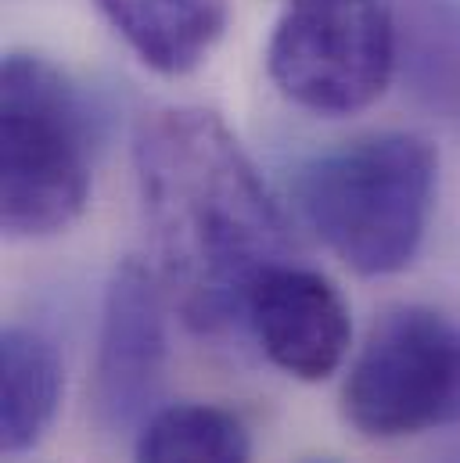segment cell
Returning <instances> with one entry per match:
<instances>
[{"instance_id": "3", "label": "cell", "mask_w": 460, "mask_h": 463, "mask_svg": "<svg viewBox=\"0 0 460 463\" xmlns=\"http://www.w3.org/2000/svg\"><path fill=\"white\" fill-rule=\"evenodd\" d=\"M0 223L11 237L69 231L94 191V118L51 58L11 51L0 69Z\"/></svg>"}, {"instance_id": "4", "label": "cell", "mask_w": 460, "mask_h": 463, "mask_svg": "<svg viewBox=\"0 0 460 463\" xmlns=\"http://www.w3.org/2000/svg\"><path fill=\"white\" fill-rule=\"evenodd\" d=\"M345 420L367 439H414L460 424V320L392 306L367 331L342 384Z\"/></svg>"}, {"instance_id": "6", "label": "cell", "mask_w": 460, "mask_h": 463, "mask_svg": "<svg viewBox=\"0 0 460 463\" xmlns=\"http://www.w3.org/2000/svg\"><path fill=\"white\" fill-rule=\"evenodd\" d=\"M166 309L162 280L140 259L119 262L105 288L98 355H94V413L101 428H140L158 402L166 377Z\"/></svg>"}, {"instance_id": "12", "label": "cell", "mask_w": 460, "mask_h": 463, "mask_svg": "<svg viewBox=\"0 0 460 463\" xmlns=\"http://www.w3.org/2000/svg\"><path fill=\"white\" fill-rule=\"evenodd\" d=\"M310 463H335V460H310Z\"/></svg>"}, {"instance_id": "1", "label": "cell", "mask_w": 460, "mask_h": 463, "mask_svg": "<svg viewBox=\"0 0 460 463\" xmlns=\"http://www.w3.org/2000/svg\"><path fill=\"white\" fill-rule=\"evenodd\" d=\"M133 173L169 309L198 338H248V295L292 262L295 233L241 140L209 109H155L137 122Z\"/></svg>"}, {"instance_id": "7", "label": "cell", "mask_w": 460, "mask_h": 463, "mask_svg": "<svg viewBox=\"0 0 460 463\" xmlns=\"http://www.w3.org/2000/svg\"><path fill=\"white\" fill-rule=\"evenodd\" d=\"M244 335L288 377L324 381L349 355L352 320L342 291L324 273L292 259L252 288Z\"/></svg>"}, {"instance_id": "8", "label": "cell", "mask_w": 460, "mask_h": 463, "mask_svg": "<svg viewBox=\"0 0 460 463\" xmlns=\"http://www.w3.org/2000/svg\"><path fill=\"white\" fill-rule=\"evenodd\" d=\"M115 36L158 76L195 72L224 40L230 0H94Z\"/></svg>"}, {"instance_id": "2", "label": "cell", "mask_w": 460, "mask_h": 463, "mask_svg": "<svg viewBox=\"0 0 460 463\" xmlns=\"http://www.w3.org/2000/svg\"><path fill=\"white\" fill-rule=\"evenodd\" d=\"M436 194L439 151L410 129L345 140L306 162L295 180L302 223L359 277H392L417 259Z\"/></svg>"}, {"instance_id": "10", "label": "cell", "mask_w": 460, "mask_h": 463, "mask_svg": "<svg viewBox=\"0 0 460 463\" xmlns=\"http://www.w3.org/2000/svg\"><path fill=\"white\" fill-rule=\"evenodd\" d=\"M65 392V363L58 345L25 324H11L0 338V446L4 453L33 449L54 424Z\"/></svg>"}, {"instance_id": "9", "label": "cell", "mask_w": 460, "mask_h": 463, "mask_svg": "<svg viewBox=\"0 0 460 463\" xmlns=\"http://www.w3.org/2000/svg\"><path fill=\"white\" fill-rule=\"evenodd\" d=\"M396 76L428 116L460 122V0H388Z\"/></svg>"}, {"instance_id": "5", "label": "cell", "mask_w": 460, "mask_h": 463, "mask_svg": "<svg viewBox=\"0 0 460 463\" xmlns=\"http://www.w3.org/2000/svg\"><path fill=\"white\" fill-rule=\"evenodd\" d=\"M266 76L302 112H367L396 80L388 0H284L266 40Z\"/></svg>"}, {"instance_id": "11", "label": "cell", "mask_w": 460, "mask_h": 463, "mask_svg": "<svg viewBox=\"0 0 460 463\" xmlns=\"http://www.w3.org/2000/svg\"><path fill=\"white\" fill-rule=\"evenodd\" d=\"M133 463H252V439L224 406L173 402L140 424Z\"/></svg>"}]
</instances>
